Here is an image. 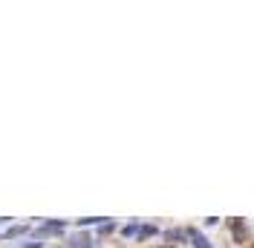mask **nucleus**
Here are the masks:
<instances>
[{"label": "nucleus", "mask_w": 254, "mask_h": 248, "mask_svg": "<svg viewBox=\"0 0 254 248\" xmlns=\"http://www.w3.org/2000/svg\"><path fill=\"white\" fill-rule=\"evenodd\" d=\"M190 240H193V248H211V243L199 231H193V228H190Z\"/></svg>", "instance_id": "3"}, {"label": "nucleus", "mask_w": 254, "mask_h": 248, "mask_svg": "<svg viewBox=\"0 0 254 248\" xmlns=\"http://www.w3.org/2000/svg\"><path fill=\"white\" fill-rule=\"evenodd\" d=\"M23 248H41V243H29V246H23Z\"/></svg>", "instance_id": "5"}, {"label": "nucleus", "mask_w": 254, "mask_h": 248, "mask_svg": "<svg viewBox=\"0 0 254 248\" xmlns=\"http://www.w3.org/2000/svg\"><path fill=\"white\" fill-rule=\"evenodd\" d=\"M23 231H26L23 225H15V228H9V231H6V237H17V234H23Z\"/></svg>", "instance_id": "4"}, {"label": "nucleus", "mask_w": 254, "mask_h": 248, "mask_svg": "<svg viewBox=\"0 0 254 248\" xmlns=\"http://www.w3.org/2000/svg\"><path fill=\"white\" fill-rule=\"evenodd\" d=\"M69 248H93V237L90 234H72L69 237Z\"/></svg>", "instance_id": "1"}, {"label": "nucleus", "mask_w": 254, "mask_h": 248, "mask_svg": "<svg viewBox=\"0 0 254 248\" xmlns=\"http://www.w3.org/2000/svg\"><path fill=\"white\" fill-rule=\"evenodd\" d=\"M64 231V222H47V225H41V237H47V234H61Z\"/></svg>", "instance_id": "2"}]
</instances>
